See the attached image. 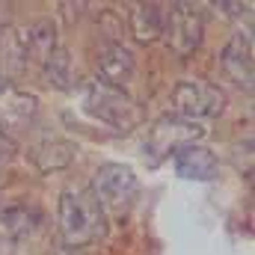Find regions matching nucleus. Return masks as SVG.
<instances>
[{
  "instance_id": "1",
  "label": "nucleus",
  "mask_w": 255,
  "mask_h": 255,
  "mask_svg": "<svg viewBox=\"0 0 255 255\" xmlns=\"http://www.w3.org/2000/svg\"><path fill=\"white\" fill-rule=\"evenodd\" d=\"M107 235V214L89 190L68 187L60 193V244L65 250H86Z\"/></svg>"
},
{
  "instance_id": "2",
  "label": "nucleus",
  "mask_w": 255,
  "mask_h": 255,
  "mask_svg": "<svg viewBox=\"0 0 255 255\" xmlns=\"http://www.w3.org/2000/svg\"><path fill=\"white\" fill-rule=\"evenodd\" d=\"M83 110L104 122V125L116 128V130H133L142 122V110L136 107V101L128 95L125 89L107 86L104 80H89L83 83Z\"/></svg>"
},
{
  "instance_id": "3",
  "label": "nucleus",
  "mask_w": 255,
  "mask_h": 255,
  "mask_svg": "<svg viewBox=\"0 0 255 255\" xmlns=\"http://www.w3.org/2000/svg\"><path fill=\"white\" fill-rule=\"evenodd\" d=\"M89 193L104 214H125L139 196V178L125 163H101L92 175Z\"/></svg>"
},
{
  "instance_id": "4",
  "label": "nucleus",
  "mask_w": 255,
  "mask_h": 255,
  "mask_svg": "<svg viewBox=\"0 0 255 255\" xmlns=\"http://www.w3.org/2000/svg\"><path fill=\"white\" fill-rule=\"evenodd\" d=\"M169 101H172V110L181 119H190V122L214 119V116H220L226 110V92L205 83V80H181V83H175Z\"/></svg>"
},
{
  "instance_id": "5",
  "label": "nucleus",
  "mask_w": 255,
  "mask_h": 255,
  "mask_svg": "<svg viewBox=\"0 0 255 255\" xmlns=\"http://www.w3.org/2000/svg\"><path fill=\"white\" fill-rule=\"evenodd\" d=\"M163 36H166L169 48L178 57H190L202 45V36H205V12H202V6H196V3H172V6H166Z\"/></svg>"
},
{
  "instance_id": "6",
  "label": "nucleus",
  "mask_w": 255,
  "mask_h": 255,
  "mask_svg": "<svg viewBox=\"0 0 255 255\" xmlns=\"http://www.w3.org/2000/svg\"><path fill=\"white\" fill-rule=\"evenodd\" d=\"M205 136V128L202 122H190V119H181V116H163L157 119L151 130H148V139H145V151L151 154V166L160 163L166 154L193 145Z\"/></svg>"
},
{
  "instance_id": "7",
  "label": "nucleus",
  "mask_w": 255,
  "mask_h": 255,
  "mask_svg": "<svg viewBox=\"0 0 255 255\" xmlns=\"http://www.w3.org/2000/svg\"><path fill=\"white\" fill-rule=\"evenodd\" d=\"M95 68H98V80H104L107 86L125 89L136 77V57L122 42H101L95 51Z\"/></svg>"
},
{
  "instance_id": "8",
  "label": "nucleus",
  "mask_w": 255,
  "mask_h": 255,
  "mask_svg": "<svg viewBox=\"0 0 255 255\" xmlns=\"http://www.w3.org/2000/svg\"><path fill=\"white\" fill-rule=\"evenodd\" d=\"M220 63H223L226 77H229L235 86H241V89L250 92V89H253V80H255L253 33H250V30H238V33H232V39H229L226 48H223Z\"/></svg>"
},
{
  "instance_id": "9",
  "label": "nucleus",
  "mask_w": 255,
  "mask_h": 255,
  "mask_svg": "<svg viewBox=\"0 0 255 255\" xmlns=\"http://www.w3.org/2000/svg\"><path fill=\"white\" fill-rule=\"evenodd\" d=\"M172 163H175L178 178H184V181H214L217 169H220L217 154L208 145H199V142L172 151Z\"/></svg>"
},
{
  "instance_id": "10",
  "label": "nucleus",
  "mask_w": 255,
  "mask_h": 255,
  "mask_svg": "<svg viewBox=\"0 0 255 255\" xmlns=\"http://www.w3.org/2000/svg\"><path fill=\"white\" fill-rule=\"evenodd\" d=\"M24 45H27V74H33V71L39 74L60 48L54 21H36V24L24 27Z\"/></svg>"
},
{
  "instance_id": "11",
  "label": "nucleus",
  "mask_w": 255,
  "mask_h": 255,
  "mask_svg": "<svg viewBox=\"0 0 255 255\" xmlns=\"http://www.w3.org/2000/svg\"><path fill=\"white\" fill-rule=\"evenodd\" d=\"M39 110V98L27 89H18L12 80L0 77V125L6 122H27Z\"/></svg>"
},
{
  "instance_id": "12",
  "label": "nucleus",
  "mask_w": 255,
  "mask_h": 255,
  "mask_svg": "<svg viewBox=\"0 0 255 255\" xmlns=\"http://www.w3.org/2000/svg\"><path fill=\"white\" fill-rule=\"evenodd\" d=\"M74 154H77V145H74V142L54 136V139L36 142V145L30 148L27 157L33 160V166H36L39 172H60V169H65V166H71Z\"/></svg>"
},
{
  "instance_id": "13",
  "label": "nucleus",
  "mask_w": 255,
  "mask_h": 255,
  "mask_svg": "<svg viewBox=\"0 0 255 255\" xmlns=\"http://www.w3.org/2000/svg\"><path fill=\"white\" fill-rule=\"evenodd\" d=\"M0 68L9 80L12 74H27V45H24V27H3L0 30Z\"/></svg>"
},
{
  "instance_id": "14",
  "label": "nucleus",
  "mask_w": 255,
  "mask_h": 255,
  "mask_svg": "<svg viewBox=\"0 0 255 255\" xmlns=\"http://www.w3.org/2000/svg\"><path fill=\"white\" fill-rule=\"evenodd\" d=\"M166 27V6L163 3H139L130 12V30L139 42H157Z\"/></svg>"
},
{
  "instance_id": "15",
  "label": "nucleus",
  "mask_w": 255,
  "mask_h": 255,
  "mask_svg": "<svg viewBox=\"0 0 255 255\" xmlns=\"http://www.w3.org/2000/svg\"><path fill=\"white\" fill-rule=\"evenodd\" d=\"M0 223L6 226L9 235H30L42 223V211L36 205H15L0 214Z\"/></svg>"
},
{
  "instance_id": "16",
  "label": "nucleus",
  "mask_w": 255,
  "mask_h": 255,
  "mask_svg": "<svg viewBox=\"0 0 255 255\" xmlns=\"http://www.w3.org/2000/svg\"><path fill=\"white\" fill-rule=\"evenodd\" d=\"M39 74H42L51 86H57V89H68V86L74 83V63H71V54L60 45L57 54L45 63V68H42Z\"/></svg>"
},
{
  "instance_id": "17",
  "label": "nucleus",
  "mask_w": 255,
  "mask_h": 255,
  "mask_svg": "<svg viewBox=\"0 0 255 255\" xmlns=\"http://www.w3.org/2000/svg\"><path fill=\"white\" fill-rule=\"evenodd\" d=\"M15 154H18V142H15V136L0 125V163H9Z\"/></svg>"
}]
</instances>
